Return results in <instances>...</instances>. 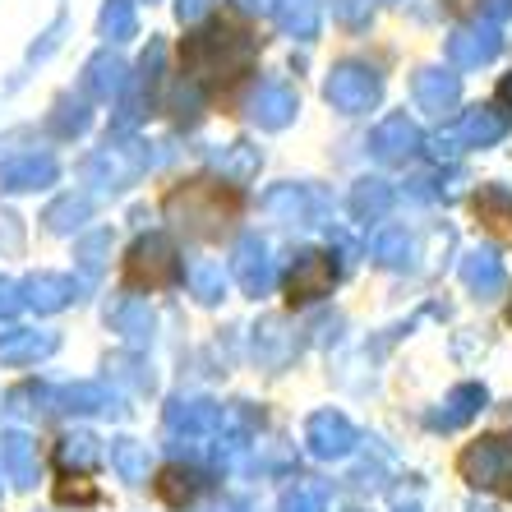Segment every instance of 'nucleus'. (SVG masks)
<instances>
[{
	"instance_id": "f257e3e1",
	"label": "nucleus",
	"mask_w": 512,
	"mask_h": 512,
	"mask_svg": "<svg viewBox=\"0 0 512 512\" xmlns=\"http://www.w3.org/2000/svg\"><path fill=\"white\" fill-rule=\"evenodd\" d=\"M185 70H190V84H231L254 65V42L236 28H199V33L185 37Z\"/></svg>"
},
{
	"instance_id": "f03ea898",
	"label": "nucleus",
	"mask_w": 512,
	"mask_h": 512,
	"mask_svg": "<svg viewBox=\"0 0 512 512\" xmlns=\"http://www.w3.org/2000/svg\"><path fill=\"white\" fill-rule=\"evenodd\" d=\"M167 213L176 217L190 236L213 240V236H222V231L231 227V217H236V199L222 194V185H213V180H194V185H185V190L171 194Z\"/></svg>"
},
{
	"instance_id": "7ed1b4c3",
	"label": "nucleus",
	"mask_w": 512,
	"mask_h": 512,
	"mask_svg": "<svg viewBox=\"0 0 512 512\" xmlns=\"http://www.w3.org/2000/svg\"><path fill=\"white\" fill-rule=\"evenodd\" d=\"M457 471H462L466 485L499 494V499H512V429L466 443L462 457H457Z\"/></svg>"
},
{
	"instance_id": "20e7f679",
	"label": "nucleus",
	"mask_w": 512,
	"mask_h": 512,
	"mask_svg": "<svg viewBox=\"0 0 512 512\" xmlns=\"http://www.w3.org/2000/svg\"><path fill=\"white\" fill-rule=\"evenodd\" d=\"M143 171H148V148H143L139 139H107V148H97V153L88 157L84 180L102 194L107 190L116 194V190H125V185H134Z\"/></svg>"
},
{
	"instance_id": "39448f33",
	"label": "nucleus",
	"mask_w": 512,
	"mask_h": 512,
	"mask_svg": "<svg viewBox=\"0 0 512 512\" xmlns=\"http://www.w3.org/2000/svg\"><path fill=\"white\" fill-rule=\"evenodd\" d=\"M323 97L333 102V111L342 116H365L370 107H379L383 97V79L374 65H360V60H346L328 74V84H323Z\"/></svg>"
},
{
	"instance_id": "423d86ee",
	"label": "nucleus",
	"mask_w": 512,
	"mask_h": 512,
	"mask_svg": "<svg viewBox=\"0 0 512 512\" xmlns=\"http://www.w3.org/2000/svg\"><path fill=\"white\" fill-rule=\"evenodd\" d=\"M125 268H130V282L134 286H148V291L176 286L180 277H185L176 245H171V236H162V231H148V236L134 240L130 263H125Z\"/></svg>"
},
{
	"instance_id": "0eeeda50",
	"label": "nucleus",
	"mask_w": 512,
	"mask_h": 512,
	"mask_svg": "<svg viewBox=\"0 0 512 512\" xmlns=\"http://www.w3.org/2000/svg\"><path fill=\"white\" fill-rule=\"evenodd\" d=\"M333 282H337V263L328 254L300 250L291 259V273H286V296H291V305H314V300L333 291Z\"/></svg>"
},
{
	"instance_id": "6e6552de",
	"label": "nucleus",
	"mask_w": 512,
	"mask_h": 512,
	"mask_svg": "<svg viewBox=\"0 0 512 512\" xmlns=\"http://www.w3.org/2000/svg\"><path fill=\"white\" fill-rule=\"evenodd\" d=\"M360 443L356 425L342 416V411H314L310 425H305V448H310L319 462H337Z\"/></svg>"
},
{
	"instance_id": "1a4fd4ad",
	"label": "nucleus",
	"mask_w": 512,
	"mask_h": 512,
	"mask_svg": "<svg viewBox=\"0 0 512 512\" xmlns=\"http://www.w3.org/2000/svg\"><path fill=\"white\" fill-rule=\"evenodd\" d=\"M499 47H503L499 24H489V19L448 33V60H453V70H480V65H489V60L499 56Z\"/></svg>"
},
{
	"instance_id": "9d476101",
	"label": "nucleus",
	"mask_w": 512,
	"mask_h": 512,
	"mask_svg": "<svg viewBox=\"0 0 512 512\" xmlns=\"http://www.w3.org/2000/svg\"><path fill=\"white\" fill-rule=\"evenodd\" d=\"M420 148H425V139H420L411 116H388V120H379L370 134V153L379 157L383 167H402V162H411Z\"/></svg>"
},
{
	"instance_id": "9b49d317",
	"label": "nucleus",
	"mask_w": 512,
	"mask_h": 512,
	"mask_svg": "<svg viewBox=\"0 0 512 512\" xmlns=\"http://www.w3.org/2000/svg\"><path fill=\"white\" fill-rule=\"evenodd\" d=\"M296 111H300V97L282 79H268V84H259L250 93V120L259 130H286L296 120Z\"/></svg>"
},
{
	"instance_id": "f8f14e48",
	"label": "nucleus",
	"mask_w": 512,
	"mask_h": 512,
	"mask_svg": "<svg viewBox=\"0 0 512 512\" xmlns=\"http://www.w3.org/2000/svg\"><path fill=\"white\" fill-rule=\"evenodd\" d=\"M319 208L323 199L310 185H277V190L263 194V213L282 227H310V222H319Z\"/></svg>"
},
{
	"instance_id": "ddd939ff",
	"label": "nucleus",
	"mask_w": 512,
	"mask_h": 512,
	"mask_svg": "<svg viewBox=\"0 0 512 512\" xmlns=\"http://www.w3.org/2000/svg\"><path fill=\"white\" fill-rule=\"evenodd\" d=\"M167 429L185 434V439H208L222 429V406L213 397H176L167 406Z\"/></svg>"
},
{
	"instance_id": "4468645a",
	"label": "nucleus",
	"mask_w": 512,
	"mask_h": 512,
	"mask_svg": "<svg viewBox=\"0 0 512 512\" xmlns=\"http://www.w3.org/2000/svg\"><path fill=\"white\" fill-rule=\"evenodd\" d=\"M411 93H416V107H420V111H429V116H448V111L462 102V79H457L453 70H439V65H429V70L416 74Z\"/></svg>"
},
{
	"instance_id": "2eb2a0df",
	"label": "nucleus",
	"mask_w": 512,
	"mask_h": 512,
	"mask_svg": "<svg viewBox=\"0 0 512 512\" xmlns=\"http://www.w3.org/2000/svg\"><path fill=\"white\" fill-rule=\"evenodd\" d=\"M231 273H236L240 291L245 296H263L273 286V259H268V245L259 236H240L236 259H231Z\"/></svg>"
},
{
	"instance_id": "dca6fc26",
	"label": "nucleus",
	"mask_w": 512,
	"mask_h": 512,
	"mask_svg": "<svg viewBox=\"0 0 512 512\" xmlns=\"http://www.w3.org/2000/svg\"><path fill=\"white\" fill-rule=\"evenodd\" d=\"M60 180V167L51 153H19L0 167V185L5 190H47Z\"/></svg>"
},
{
	"instance_id": "f3484780",
	"label": "nucleus",
	"mask_w": 512,
	"mask_h": 512,
	"mask_svg": "<svg viewBox=\"0 0 512 512\" xmlns=\"http://www.w3.org/2000/svg\"><path fill=\"white\" fill-rule=\"evenodd\" d=\"M19 291H24V305H33L37 314H56L79 300V282L65 273H33Z\"/></svg>"
},
{
	"instance_id": "a211bd4d",
	"label": "nucleus",
	"mask_w": 512,
	"mask_h": 512,
	"mask_svg": "<svg viewBox=\"0 0 512 512\" xmlns=\"http://www.w3.org/2000/svg\"><path fill=\"white\" fill-rule=\"evenodd\" d=\"M60 337L56 333H37V328H10L0 337V365H37V360L56 356Z\"/></svg>"
},
{
	"instance_id": "6ab92c4d",
	"label": "nucleus",
	"mask_w": 512,
	"mask_h": 512,
	"mask_svg": "<svg viewBox=\"0 0 512 512\" xmlns=\"http://www.w3.org/2000/svg\"><path fill=\"white\" fill-rule=\"evenodd\" d=\"M107 323L130 346H148V342H153V328H157V314H153V305H148L143 296H125L116 310L107 314Z\"/></svg>"
},
{
	"instance_id": "aec40b11",
	"label": "nucleus",
	"mask_w": 512,
	"mask_h": 512,
	"mask_svg": "<svg viewBox=\"0 0 512 512\" xmlns=\"http://www.w3.org/2000/svg\"><path fill=\"white\" fill-rule=\"evenodd\" d=\"M0 462H5V476H10L19 489L37 485V443L28 439L24 429L0 434Z\"/></svg>"
},
{
	"instance_id": "412c9836",
	"label": "nucleus",
	"mask_w": 512,
	"mask_h": 512,
	"mask_svg": "<svg viewBox=\"0 0 512 512\" xmlns=\"http://www.w3.org/2000/svg\"><path fill=\"white\" fill-rule=\"evenodd\" d=\"M125 88H130V74H125V65L111 51H102V56H93L84 65V93L93 102H116Z\"/></svg>"
},
{
	"instance_id": "4be33fe9",
	"label": "nucleus",
	"mask_w": 512,
	"mask_h": 512,
	"mask_svg": "<svg viewBox=\"0 0 512 512\" xmlns=\"http://www.w3.org/2000/svg\"><path fill=\"white\" fill-rule=\"evenodd\" d=\"M485 411V388L480 383H457L453 393L443 397V411L429 416V429H462L466 420H476Z\"/></svg>"
},
{
	"instance_id": "5701e85b",
	"label": "nucleus",
	"mask_w": 512,
	"mask_h": 512,
	"mask_svg": "<svg viewBox=\"0 0 512 512\" xmlns=\"http://www.w3.org/2000/svg\"><path fill=\"white\" fill-rule=\"evenodd\" d=\"M60 402V411L70 416H97V411H120V397L111 393L107 383H65L60 393H51Z\"/></svg>"
},
{
	"instance_id": "b1692460",
	"label": "nucleus",
	"mask_w": 512,
	"mask_h": 512,
	"mask_svg": "<svg viewBox=\"0 0 512 512\" xmlns=\"http://www.w3.org/2000/svg\"><path fill=\"white\" fill-rule=\"evenodd\" d=\"M462 282L476 291L480 300L485 296H499L503 291V259L494 245H480V250H471L462 259Z\"/></svg>"
},
{
	"instance_id": "393cba45",
	"label": "nucleus",
	"mask_w": 512,
	"mask_h": 512,
	"mask_svg": "<svg viewBox=\"0 0 512 512\" xmlns=\"http://www.w3.org/2000/svg\"><path fill=\"white\" fill-rule=\"evenodd\" d=\"M319 0H273V19L286 37L296 42H314L319 37Z\"/></svg>"
},
{
	"instance_id": "a878e982",
	"label": "nucleus",
	"mask_w": 512,
	"mask_h": 512,
	"mask_svg": "<svg viewBox=\"0 0 512 512\" xmlns=\"http://www.w3.org/2000/svg\"><path fill=\"white\" fill-rule=\"evenodd\" d=\"M503 134H508V116L494 111V107L466 111L462 125H457V139H462L466 148H489V143H499Z\"/></svg>"
},
{
	"instance_id": "bb28decb",
	"label": "nucleus",
	"mask_w": 512,
	"mask_h": 512,
	"mask_svg": "<svg viewBox=\"0 0 512 512\" xmlns=\"http://www.w3.org/2000/svg\"><path fill=\"white\" fill-rule=\"evenodd\" d=\"M388 208H393V185L388 180H356L351 185V217L356 222H379V217H388Z\"/></svg>"
},
{
	"instance_id": "cd10ccee",
	"label": "nucleus",
	"mask_w": 512,
	"mask_h": 512,
	"mask_svg": "<svg viewBox=\"0 0 512 512\" xmlns=\"http://www.w3.org/2000/svg\"><path fill=\"white\" fill-rule=\"evenodd\" d=\"M56 462L65 466V471H79V476H84V471H93V466L102 462V443H97L88 429H70V434L56 443Z\"/></svg>"
},
{
	"instance_id": "c85d7f7f",
	"label": "nucleus",
	"mask_w": 512,
	"mask_h": 512,
	"mask_svg": "<svg viewBox=\"0 0 512 512\" xmlns=\"http://www.w3.org/2000/svg\"><path fill=\"white\" fill-rule=\"evenodd\" d=\"M111 466H116V476L125 480V485H143V480H148V466H153V457H148V443L116 439V443H111Z\"/></svg>"
},
{
	"instance_id": "c756f323",
	"label": "nucleus",
	"mask_w": 512,
	"mask_h": 512,
	"mask_svg": "<svg viewBox=\"0 0 512 512\" xmlns=\"http://www.w3.org/2000/svg\"><path fill=\"white\" fill-rule=\"evenodd\" d=\"M217 171H222V180L227 185H250L254 176H259V148H250V143H231V148H222V153L213 157Z\"/></svg>"
},
{
	"instance_id": "7c9ffc66",
	"label": "nucleus",
	"mask_w": 512,
	"mask_h": 512,
	"mask_svg": "<svg viewBox=\"0 0 512 512\" xmlns=\"http://www.w3.org/2000/svg\"><path fill=\"white\" fill-rule=\"evenodd\" d=\"M185 277H190V291L203 300V305H217V300L227 296V273H222V263L194 259L190 268H185Z\"/></svg>"
},
{
	"instance_id": "2f4dec72",
	"label": "nucleus",
	"mask_w": 512,
	"mask_h": 512,
	"mask_svg": "<svg viewBox=\"0 0 512 512\" xmlns=\"http://www.w3.org/2000/svg\"><path fill=\"white\" fill-rule=\"evenodd\" d=\"M107 259H111V231H88V236L74 245V263H79V273H84L88 282L102 277Z\"/></svg>"
},
{
	"instance_id": "473e14b6",
	"label": "nucleus",
	"mask_w": 512,
	"mask_h": 512,
	"mask_svg": "<svg viewBox=\"0 0 512 512\" xmlns=\"http://www.w3.org/2000/svg\"><path fill=\"white\" fill-rule=\"evenodd\" d=\"M411 254H416V245H411V236L402 227H383L374 236V259L383 268H411Z\"/></svg>"
},
{
	"instance_id": "72a5a7b5",
	"label": "nucleus",
	"mask_w": 512,
	"mask_h": 512,
	"mask_svg": "<svg viewBox=\"0 0 512 512\" xmlns=\"http://www.w3.org/2000/svg\"><path fill=\"white\" fill-rule=\"evenodd\" d=\"M88 213H93V199H88V194H65V199L51 203L42 222H47L51 231H74L88 222Z\"/></svg>"
},
{
	"instance_id": "f704fd0d",
	"label": "nucleus",
	"mask_w": 512,
	"mask_h": 512,
	"mask_svg": "<svg viewBox=\"0 0 512 512\" xmlns=\"http://www.w3.org/2000/svg\"><path fill=\"white\" fill-rule=\"evenodd\" d=\"M199 471H185V466H167L162 476H157V494L171 503V508H185V503L199 494Z\"/></svg>"
},
{
	"instance_id": "c9c22d12",
	"label": "nucleus",
	"mask_w": 512,
	"mask_h": 512,
	"mask_svg": "<svg viewBox=\"0 0 512 512\" xmlns=\"http://www.w3.org/2000/svg\"><path fill=\"white\" fill-rule=\"evenodd\" d=\"M134 33H139L134 0H107V5H102V37H107V42H130Z\"/></svg>"
},
{
	"instance_id": "e433bc0d",
	"label": "nucleus",
	"mask_w": 512,
	"mask_h": 512,
	"mask_svg": "<svg viewBox=\"0 0 512 512\" xmlns=\"http://www.w3.org/2000/svg\"><path fill=\"white\" fill-rule=\"evenodd\" d=\"M476 213L485 217V222H494V227H512V194L503 190V185H485V190L476 194Z\"/></svg>"
},
{
	"instance_id": "4c0bfd02",
	"label": "nucleus",
	"mask_w": 512,
	"mask_h": 512,
	"mask_svg": "<svg viewBox=\"0 0 512 512\" xmlns=\"http://www.w3.org/2000/svg\"><path fill=\"white\" fill-rule=\"evenodd\" d=\"M42 402H51V388H42V383H19V388L5 393V406H10L14 416H37V411H47Z\"/></svg>"
},
{
	"instance_id": "58836bf2",
	"label": "nucleus",
	"mask_w": 512,
	"mask_h": 512,
	"mask_svg": "<svg viewBox=\"0 0 512 512\" xmlns=\"http://www.w3.org/2000/svg\"><path fill=\"white\" fill-rule=\"evenodd\" d=\"M282 512H328V499H323L319 485H310V480H296V485L282 494Z\"/></svg>"
},
{
	"instance_id": "ea45409f",
	"label": "nucleus",
	"mask_w": 512,
	"mask_h": 512,
	"mask_svg": "<svg viewBox=\"0 0 512 512\" xmlns=\"http://www.w3.org/2000/svg\"><path fill=\"white\" fill-rule=\"evenodd\" d=\"M51 130L60 134V139H74V134H84L88 130V107L84 102H60L56 107V116H51Z\"/></svg>"
},
{
	"instance_id": "a19ab883",
	"label": "nucleus",
	"mask_w": 512,
	"mask_h": 512,
	"mask_svg": "<svg viewBox=\"0 0 512 512\" xmlns=\"http://www.w3.org/2000/svg\"><path fill=\"white\" fill-rule=\"evenodd\" d=\"M333 14L342 24L360 28V24H370V0H333Z\"/></svg>"
},
{
	"instance_id": "79ce46f5",
	"label": "nucleus",
	"mask_w": 512,
	"mask_h": 512,
	"mask_svg": "<svg viewBox=\"0 0 512 512\" xmlns=\"http://www.w3.org/2000/svg\"><path fill=\"white\" fill-rule=\"evenodd\" d=\"M19 310H24V296H19V286H14V282H0V319H14Z\"/></svg>"
},
{
	"instance_id": "37998d69",
	"label": "nucleus",
	"mask_w": 512,
	"mask_h": 512,
	"mask_svg": "<svg viewBox=\"0 0 512 512\" xmlns=\"http://www.w3.org/2000/svg\"><path fill=\"white\" fill-rule=\"evenodd\" d=\"M111 370H120V374H125V379L134 383V388H153V374H143L139 365H134V360H125V356H120V360H111Z\"/></svg>"
},
{
	"instance_id": "c03bdc74",
	"label": "nucleus",
	"mask_w": 512,
	"mask_h": 512,
	"mask_svg": "<svg viewBox=\"0 0 512 512\" xmlns=\"http://www.w3.org/2000/svg\"><path fill=\"white\" fill-rule=\"evenodd\" d=\"M213 10V0H176V14L185 19V24H194V19H203V14Z\"/></svg>"
},
{
	"instance_id": "a18cd8bd",
	"label": "nucleus",
	"mask_w": 512,
	"mask_h": 512,
	"mask_svg": "<svg viewBox=\"0 0 512 512\" xmlns=\"http://www.w3.org/2000/svg\"><path fill=\"white\" fill-rule=\"evenodd\" d=\"M429 153L439 157V162H443V157H457V153H462V139H457V134H439V139L429 143Z\"/></svg>"
},
{
	"instance_id": "49530a36",
	"label": "nucleus",
	"mask_w": 512,
	"mask_h": 512,
	"mask_svg": "<svg viewBox=\"0 0 512 512\" xmlns=\"http://www.w3.org/2000/svg\"><path fill=\"white\" fill-rule=\"evenodd\" d=\"M485 19H489V24H508V19H512V0H485Z\"/></svg>"
},
{
	"instance_id": "de8ad7c7",
	"label": "nucleus",
	"mask_w": 512,
	"mask_h": 512,
	"mask_svg": "<svg viewBox=\"0 0 512 512\" xmlns=\"http://www.w3.org/2000/svg\"><path fill=\"white\" fill-rule=\"evenodd\" d=\"M60 499H65V503H70V499H79V503H93L97 494H93V489H88V485H60Z\"/></svg>"
},
{
	"instance_id": "09e8293b",
	"label": "nucleus",
	"mask_w": 512,
	"mask_h": 512,
	"mask_svg": "<svg viewBox=\"0 0 512 512\" xmlns=\"http://www.w3.org/2000/svg\"><path fill=\"white\" fill-rule=\"evenodd\" d=\"M240 10H250V14H273V0H240Z\"/></svg>"
},
{
	"instance_id": "8fccbe9b",
	"label": "nucleus",
	"mask_w": 512,
	"mask_h": 512,
	"mask_svg": "<svg viewBox=\"0 0 512 512\" xmlns=\"http://www.w3.org/2000/svg\"><path fill=\"white\" fill-rule=\"evenodd\" d=\"M499 102H508V107H512V74H508V79H503V84H499Z\"/></svg>"
},
{
	"instance_id": "3c124183",
	"label": "nucleus",
	"mask_w": 512,
	"mask_h": 512,
	"mask_svg": "<svg viewBox=\"0 0 512 512\" xmlns=\"http://www.w3.org/2000/svg\"><path fill=\"white\" fill-rule=\"evenodd\" d=\"M397 512H420V508H416V503H411V508H397Z\"/></svg>"
},
{
	"instance_id": "603ef678",
	"label": "nucleus",
	"mask_w": 512,
	"mask_h": 512,
	"mask_svg": "<svg viewBox=\"0 0 512 512\" xmlns=\"http://www.w3.org/2000/svg\"><path fill=\"white\" fill-rule=\"evenodd\" d=\"M508 323H512V305H508Z\"/></svg>"
},
{
	"instance_id": "864d4df0",
	"label": "nucleus",
	"mask_w": 512,
	"mask_h": 512,
	"mask_svg": "<svg viewBox=\"0 0 512 512\" xmlns=\"http://www.w3.org/2000/svg\"><path fill=\"white\" fill-rule=\"evenodd\" d=\"M351 512H360V508H351Z\"/></svg>"
}]
</instances>
